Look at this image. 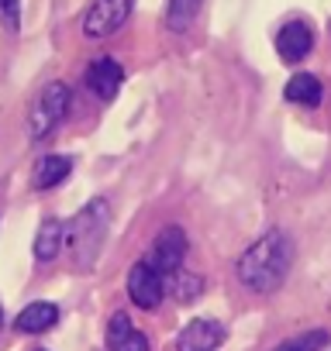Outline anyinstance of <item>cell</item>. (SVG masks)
<instances>
[{"label":"cell","instance_id":"19","mask_svg":"<svg viewBox=\"0 0 331 351\" xmlns=\"http://www.w3.org/2000/svg\"><path fill=\"white\" fill-rule=\"evenodd\" d=\"M0 327H4V310H0Z\"/></svg>","mask_w":331,"mask_h":351},{"label":"cell","instance_id":"7","mask_svg":"<svg viewBox=\"0 0 331 351\" xmlns=\"http://www.w3.org/2000/svg\"><path fill=\"white\" fill-rule=\"evenodd\" d=\"M221 341H225V324L211 317H197L180 330L176 351H218Z\"/></svg>","mask_w":331,"mask_h":351},{"label":"cell","instance_id":"9","mask_svg":"<svg viewBox=\"0 0 331 351\" xmlns=\"http://www.w3.org/2000/svg\"><path fill=\"white\" fill-rule=\"evenodd\" d=\"M314 49V32L307 21H286L276 35V52L283 62H300Z\"/></svg>","mask_w":331,"mask_h":351},{"label":"cell","instance_id":"12","mask_svg":"<svg viewBox=\"0 0 331 351\" xmlns=\"http://www.w3.org/2000/svg\"><path fill=\"white\" fill-rule=\"evenodd\" d=\"M62 245H66V224L59 217H45L38 224V234H35V258L38 262H56Z\"/></svg>","mask_w":331,"mask_h":351},{"label":"cell","instance_id":"17","mask_svg":"<svg viewBox=\"0 0 331 351\" xmlns=\"http://www.w3.org/2000/svg\"><path fill=\"white\" fill-rule=\"evenodd\" d=\"M328 341H331V334H328V330H307V334H297V337L279 341L273 351H321Z\"/></svg>","mask_w":331,"mask_h":351},{"label":"cell","instance_id":"16","mask_svg":"<svg viewBox=\"0 0 331 351\" xmlns=\"http://www.w3.org/2000/svg\"><path fill=\"white\" fill-rule=\"evenodd\" d=\"M166 289H170L180 303H190V300H197L204 293V279L187 272V269H176L173 276H166Z\"/></svg>","mask_w":331,"mask_h":351},{"label":"cell","instance_id":"14","mask_svg":"<svg viewBox=\"0 0 331 351\" xmlns=\"http://www.w3.org/2000/svg\"><path fill=\"white\" fill-rule=\"evenodd\" d=\"M283 97H286L290 104H297V107L314 110V107L321 104L324 90H321V80H317V76H310V73H297V76H290V83H286Z\"/></svg>","mask_w":331,"mask_h":351},{"label":"cell","instance_id":"1","mask_svg":"<svg viewBox=\"0 0 331 351\" xmlns=\"http://www.w3.org/2000/svg\"><path fill=\"white\" fill-rule=\"evenodd\" d=\"M293 269V238L286 231H266L255 245H249L238 262H235V276L249 293L269 296L276 293L286 276Z\"/></svg>","mask_w":331,"mask_h":351},{"label":"cell","instance_id":"18","mask_svg":"<svg viewBox=\"0 0 331 351\" xmlns=\"http://www.w3.org/2000/svg\"><path fill=\"white\" fill-rule=\"evenodd\" d=\"M0 25L8 32L21 28V0H0Z\"/></svg>","mask_w":331,"mask_h":351},{"label":"cell","instance_id":"5","mask_svg":"<svg viewBox=\"0 0 331 351\" xmlns=\"http://www.w3.org/2000/svg\"><path fill=\"white\" fill-rule=\"evenodd\" d=\"M128 296L138 310H155L166 296V276L148 258L135 262L131 272H128Z\"/></svg>","mask_w":331,"mask_h":351},{"label":"cell","instance_id":"6","mask_svg":"<svg viewBox=\"0 0 331 351\" xmlns=\"http://www.w3.org/2000/svg\"><path fill=\"white\" fill-rule=\"evenodd\" d=\"M187 252H190L187 231H183V228H176V224H170V228H162V231H159V238H155V245H152L148 262H152L162 276H173L176 269H183Z\"/></svg>","mask_w":331,"mask_h":351},{"label":"cell","instance_id":"15","mask_svg":"<svg viewBox=\"0 0 331 351\" xmlns=\"http://www.w3.org/2000/svg\"><path fill=\"white\" fill-rule=\"evenodd\" d=\"M201 8H204V0H170V4H166V28L176 32V35L190 32Z\"/></svg>","mask_w":331,"mask_h":351},{"label":"cell","instance_id":"13","mask_svg":"<svg viewBox=\"0 0 331 351\" xmlns=\"http://www.w3.org/2000/svg\"><path fill=\"white\" fill-rule=\"evenodd\" d=\"M73 169V158L69 155H45L35 162V176H32V183L35 190H56L66 176Z\"/></svg>","mask_w":331,"mask_h":351},{"label":"cell","instance_id":"3","mask_svg":"<svg viewBox=\"0 0 331 351\" xmlns=\"http://www.w3.org/2000/svg\"><path fill=\"white\" fill-rule=\"evenodd\" d=\"M66 114H69V86L59 83V80L45 83L38 90V97L32 100V107H28V124H25L28 128V141L32 145L49 141L59 131V124L66 121Z\"/></svg>","mask_w":331,"mask_h":351},{"label":"cell","instance_id":"4","mask_svg":"<svg viewBox=\"0 0 331 351\" xmlns=\"http://www.w3.org/2000/svg\"><path fill=\"white\" fill-rule=\"evenodd\" d=\"M131 11H135V0H93L80 28L87 38H111L128 25Z\"/></svg>","mask_w":331,"mask_h":351},{"label":"cell","instance_id":"2","mask_svg":"<svg viewBox=\"0 0 331 351\" xmlns=\"http://www.w3.org/2000/svg\"><path fill=\"white\" fill-rule=\"evenodd\" d=\"M107 228H111V207L104 197H93L69 224H66V248L69 258L80 272H90L100 258V248L107 241Z\"/></svg>","mask_w":331,"mask_h":351},{"label":"cell","instance_id":"10","mask_svg":"<svg viewBox=\"0 0 331 351\" xmlns=\"http://www.w3.org/2000/svg\"><path fill=\"white\" fill-rule=\"evenodd\" d=\"M107 351H148V337L131 324L128 313H114L107 324Z\"/></svg>","mask_w":331,"mask_h":351},{"label":"cell","instance_id":"11","mask_svg":"<svg viewBox=\"0 0 331 351\" xmlns=\"http://www.w3.org/2000/svg\"><path fill=\"white\" fill-rule=\"evenodd\" d=\"M56 324H59V306H56V303H45V300L28 303V306L18 313V320H14V327H18L21 334H45V330H52Z\"/></svg>","mask_w":331,"mask_h":351},{"label":"cell","instance_id":"8","mask_svg":"<svg viewBox=\"0 0 331 351\" xmlns=\"http://www.w3.org/2000/svg\"><path fill=\"white\" fill-rule=\"evenodd\" d=\"M121 83H124V69H121L117 59L104 56V59H93V62H90V69H87V86L93 90L97 100L111 104V100L121 93Z\"/></svg>","mask_w":331,"mask_h":351}]
</instances>
